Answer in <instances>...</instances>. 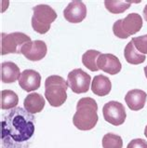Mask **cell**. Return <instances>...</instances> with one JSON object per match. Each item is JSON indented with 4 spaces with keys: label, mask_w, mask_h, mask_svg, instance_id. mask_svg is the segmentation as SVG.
Returning a JSON list of instances; mask_svg holds the SVG:
<instances>
[{
    "label": "cell",
    "mask_w": 147,
    "mask_h": 148,
    "mask_svg": "<svg viewBox=\"0 0 147 148\" xmlns=\"http://www.w3.org/2000/svg\"><path fill=\"white\" fill-rule=\"evenodd\" d=\"M147 99L146 92L142 90H131L125 96L128 107L132 111H139L144 107Z\"/></svg>",
    "instance_id": "obj_13"
},
{
    "label": "cell",
    "mask_w": 147,
    "mask_h": 148,
    "mask_svg": "<svg viewBox=\"0 0 147 148\" xmlns=\"http://www.w3.org/2000/svg\"><path fill=\"white\" fill-rule=\"evenodd\" d=\"M31 37L21 32L1 34V55L10 53L20 54L23 46L31 42Z\"/></svg>",
    "instance_id": "obj_6"
},
{
    "label": "cell",
    "mask_w": 147,
    "mask_h": 148,
    "mask_svg": "<svg viewBox=\"0 0 147 148\" xmlns=\"http://www.w3.org/2000/svg\"><path fill=\"white\" fill-rule=\"evenodd\" d=\"M47 51L48 48L44 41L35 40L25 44L22 48L21 54H23L29 61L38 62L47 55Z\"/></svg>",
    "instance_id": "obj_9"
},
{
    "label": "cell",
    "mask_w": 147,
    "mask_h": 148,
    "mask_svg": "<svg viewBox=\"0 0 147 148\" xmlns=\"http://www.w3.org/2000/svg\"><path fill=\"white\" fill-rule=\"evenodd\" d=\"M68 83L60 75H50L45 81V97L53 107H60L67 99Z\"/></svg>",
    "instance_id": "obj_3"
},
{
    "label": "cell",
    "mask_w": 147,
    "mask_h": 148,
    "mask_svg": "<svg viewBox=\"0 0 147 148\" xmlns=\"http://www.w3.org/2000/svg\"><path fill=\"white\" fill-rule=\"evenodd\" d=\"M127 148H147V142L144 139H134L129 143Z\"/></svg>",
    "instance_id": "obj_23"
},
{
    "label": "cell",
    "mask_w": 147,
    "mask_h": 148,
    "mask_svg": "<svg viewBox=\"0 0 147 148\" xmlns=\"http://www.w3.org/2000/svg\"><path fill=\"white\" fill-rule=\"evenodd\" d=\"M142 27V18L138 13H131L126 18L117 20L113 25L114 35L118 38L126 39L135 35Z\"/></svg>",
    "instance_id": "obj_5"
},
{
    "label": "cell",
    "mask_w": 147,
    "mask_h": 148,
    "mask_svg": "<svg viewBox=\"0 0 147 148\" xmlns=\"http://www.w3.org/2000/svg\"><path fill=\"white\" fill-rule=\"evenodd\" d=\"M144 135H145V137L147 138V126L145 127V129H144Z\"/></svg>",
    "instance_id": "obj_26"
},
{
    "label": "cell",
    "mask_w": 147,
    "mask_h": 148,
    "mask_svg": "<svg viewBox=\"0 0 147 148\" xmlns=\"http://www.w3.org/2000/svg\"><path fill=\"white\" fill-rule=\"evenodd\" d=\"M101 54L102 53L95 49L88 50V51H86L82 56V63L89 70L92 72H97L100 70L97 65V61Z\"/></svg>",
    "instance_id": "obj_19"
},
{
    "label": "cell",
    "mask_w": 147,
    "mask_h": 148,
    "mask_svg": "<svg viewBox=\"0 0 147 148\" xmlns=\"http://www.w3.org/2000/svg\"><path fill=\"white\" fill-rule=\"evenodd\" d=\"M91 77L82 69L77 68L71 71L67 75V83L73 92L77 94L86 93L89 91Z\"/></svg>",
    "instance_id": "obj_7"
},
{
    "label": "cell",
    "mask_w": 147,
    "mask_h": 148,
    "mask_svg": "<svg viewBox=\"0 0 147 148\" xmlns=\"http://www.w3.org/2000/svg\"><path fill=\"white\" fill-rule=\"evenodd\" d=\"M137 50L142 54H147V35L133 37L131 39Z\"/></svg>",
    "instance_id": "obj_22"
},
{
    "label": "cell",
    "mask_w": 147,
    "mask_h": 148,
    "mask_svg": "<svg viewBox=\"0 0 147 148\" xmlns=\"http://www.w3.org/2000/svg\"><path fill=\"white\" fill-rule=\"evenodd\" d=\"M97 65L100 70L112 75L118 74L122 68L119 59L111 53L101 54L98 58Z\"/></svg>",
    "instance_id": "obj_11"
},
{
    "label": "cell",
    "mask_w": 147,
    "mask_h": 148,
    "mask_svg": "<svg viewBox=\"0 0 147 148\" xmlns=\"http://www.w3.org/2000/svg\"><path fill=\"white\" fill-rule=\"evenodd\" d=\"M124 56L126 61L131 64H141L145 61V55L137 50L132 41H129L124 49Z\"/></svg>",
    "instance_id": "obj_17"
},
{
    "label": "cell",
    "mask_w": 147,
    "mask_h": 148,
    "mask_svg": "<svg viewBox=\"0 0 147 148\" xmlns=\"http://www.w3.org/2000/svg\"><path fill=\"white\" fill-rule=\"evenodd\" d=\"M87 16V7L83 1L75 0L68 4L64 10V19L71 23H79L83 22V20Z\"/></svg>",
    "instance_id": "obj_10"
},
{
    "label": "cell",
    "mask_w": 147,
    "mask_h": 148,
    "mask_svg": "<svg viewBox=\"0 0 147 148\" xmlns=\"http://www.w3.org/2000/svg\"><path fill=\"white\" fill-rule=\"evenodd\" d=\"M45 103L46 101L44 97L39 93L34 92V93H30L27 95L26 98L24 99L23 106L27 112L35 115V114L40 113L44 109Z\"/></svg>",
    "instance_id": "obj_15"
},
{
    "label": "cell",
    "mask_w": 147,
    "mask_h": 148,
    "mask_svg": "<svg viewBox=\"0 0 147 148\" xmlns=\"http://www.w3.org/2000/svg\"><path fill=\"white\" fill-rule=\"evenodd\" d=\"M41 75L38 72L28 69L24 70L19 79V85L23 90L31 92L40 88Z\"/></svg>",
    "instance_id": "obj_12"
},
{
    "label": "cell",
    "mask_w": 147,
    "mask_h": 148,
    "mask_svg": "<svg viewBox=\"0 0 147 148\" xmlns=\"http://www.w3.org/2000/svg\"><path fill=\"white\" fill-rule=\"evenodd\" d=\"M98 105L90 97H85L77 101V112L73 117L75 127L80 130H90L98 122Z\"/></svg>",
    "instance_id": "obj_2"
},
{
    "label": "cell",
    "mask_w": 147,
    "mask_h": 148,
    "mask_svg": "<svg viewBox=\"0 0 147 148\" xmlns=\"http://www.w3.org/2000/svg\"><path fill=\"white\" fill-rule=\"evenodd\" d=\"M144 19H145V21L147 22V5L144 7Z\"/></svg>",
    "instance_id": "obj_24"
},
{
    "label": "cell",
    "mask_w": 147,
    "mask_h": 148,
    "mask_svg": "<svg viewBox=\"0 0 147 148\" xmlns=\"http://www.w3.org/2000/svg\"><path fill=\"white\" fill-rule=\"evenodd\" d=\"M103 114L105 121L114 126L122 125L127 117L124 105L119 101H111L104 104Z\"/></svg>",
    "instance_id": "obj_8"
},
{
    "label": "cell",
    "mask_w": 147,
    "mask_h": 148,
    "mask_svg": "<svg viewBox=\"0 0 147 148\" xmlns=\"http://www.w3.org/2000/svg\"><path fill=\"white\" fill-rule=\"evenodd\" d=\"M103 148H122L123 141L119 135L114 133H107L103 138Z\"/></svg>",
    "instance_id": "obj_21"
},
{
    "label": "cell",
    "mask_w": 147,
    "mask_h": 148,
    "mask_svg": "<svg viewBox=\"0 0 147 148\" xmlns=\"http://www.w3.org/2000/svg\"><path fill=\"white\" fill-rule=\"evenodd\" d=\"M36 117L15 107L1 116V148H29L35 135Z\"/></svg>",
    "instance_id": "obj_1"
},
{
    "label": "cell",
    "mask_w": 147,
    "mask_h": 148,
    "mask_svg": "<svg viewBox=\"0 0 147 148\" xmlns=\"http://www.w3.org/2000/svg\"><path fill=\"white\" fill-rule=\"evenodd\" d=\"M144 75H145V77L147 78V66L144 67Z\"/></svg>",
    "instance_id": "obj_25"
},
{
    "label": "cell",
    "mask_w": 147,
    "mask_h": 148,
    "mask_svg": "<svg viewBox=\"0 0 147 148\" xmlns=\"http://www.w3.org/2000/svg\"><path fill=\"white\" fill-rule=\"evenodd\" d=\"M32 27L36 33L40 35L48 33L51 26V23L57 19V13L51 7L45 4L37 5L33 8Z\"/></svg>",
    "instance_id": "obj_4"
},
{
    "label": "cell",
    "mask_w": 147,
    "mask_h": 148,
    "mask_svg": "<svg viewBox=\"0 0 147 148\" xmlns=\"http://www.w3.org/2000/svg\"><path fill=\"white\" fill-rule=\"evenodd\" d=\"M1 81L3 83H13L20 79L21 73L19 66L12 62L1 63Z\"/></svg>",
    "instance_id": "obj_14"
},
{
    "label": "cell",
    "mask_w": 147,
    "mask_h": 148,
    "mask_svg": "<svg viewBox=\"0 0 147 148\" xmlns=\"http://www.w3.org/2000/svg\"><path fill=\"white\" fill-rule=\"evenodd\" d=\"M131 3L132 2L131 1H124V0H116V1H113V0L108 1L107 0V1H104V6H105L106 10L111 13L119 14L129 10Z\"/></svg>",
    "instance_id": "obj_20"
},
{
    "label": "cell",
    "mask_w": 147,
    "mask_h": 148,
    "mask_svg": "<svg viewBox=\"0 0 147 148\" xmlns=\"http://www.w3.org/2000/svg\"><path fill=\"white\" fill-rule=\"evenodd\" d=\"M111 88L112 84L110 79L103 75H96L91 81V90L97 96L103 97L108 95L110 93Z\"/></svg>",
    "instance_id": "obj_16"
},
{
    "label": "cell",
    "mask_w": 147,
    "mask_h": 148,
    "mask_svg": "<svg viewBox=\"0 0 147 148\" xmlns=\"http://www.w3.org/2000/svg\"><path fill=\"white\" fill-rule=\"evenodd\" d=\"M19 103V97L14 91L10 90H4L1 91V103L0 107L2 110H11L17 106Z\"/></svg>",
    "instance_id": "obj_18"
}]
</instances>
